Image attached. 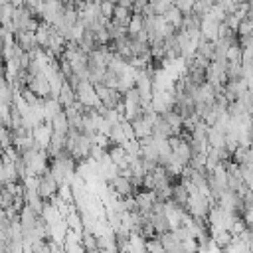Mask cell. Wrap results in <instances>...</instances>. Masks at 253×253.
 <instances>
[{
	"instance_id": "obj_1",
	"label": "cell",
	"mask_w": 253,
	"mask_h": 253,
	"mask_svg": "<svg viewBox=\"0 0 253 253\" xmlns=\"http://www.w3.org/2000/svg\"><path fill=\"white\" fill-rule=\"evenodd\" d=\"M75 101L85 109H99L101 107V101H99V97L95 93V87L87 79L79 81V87L75 89Z\"/></svg>"
},
{
	"instance_id": "obj_29",
	"label": "cell",
	"mask_w": 253,
	"mask_h": 253,
	"mask_svg": "<svg viewBox=\"0 0 253 253\" xmlns=\"http://www.w3.org/2000/svg\"><path fill=\"white\" fill-rule=\"evenodd\" d=\"M10 107L12 105H4L0 103V125L10 128Z\"/></svg>"
},
{
	"instance_id": "obj_26",
	"label": "cell",
	"mask_w": 253,
	"mask_h": 253,
	"mask_svg": "<svg viewBox=\"0 0 253 253\" xmlns=\"http://www.w3.org/2000/svg\"><path fill=\"white\" fill-rule=\"evenodd\" d=\"M81 243H83V249H85V251L97 249V235H93V233H89V231H83Z\"/></svg>"
},
{
	"instance_id": "obj_24",
	"label": "cell",
	"mask_w": 253,
	"mask_h": 253,
	"mask_svg": "<svg viewBox=\"0 0 253 253\" xmlns=\"http://www.w3.org/2000/svg\"><path fill=\"white\" fill-rule=\"evenodd\" d=\"M225 61H235V63H241V45H239V43H233V45H229V47H227Z\"/></svg>"
},
{
	"instance_id": "obj_30",
	"label": "cell",
	"mask_w": 253,
	"mask_h": 253,
	"mask_svg": "<svg viewBox=\"0 0 253 253\" xmlns=\"http://www.w3.org/2000/svg\"><path fill=\"white\" fill-rule=\"evenodd\" d=\"M154 188H156V180H154L152 172H146V174L142 176V190H148V192H152Z\"/></svg>"
},
{
	"instance_id": "obj_33",
	"label": "cell",
	"mask_w": 253,
	"mask_h": 253,
	"mask_svg": "<svg viewBox=\"0 0 253 253\" xmlns=\"http://www.w3.org/2000/svg\"><path fill=\"white\" fill-rule=\"evenodd\" d=\"M8 223H10V219L6 217V211H4V210H0V229H6V227H8Z\"/></svg>"
},
{
	"instance_id": "obj_27",
	"label": "cell",
	"mask_w": 253,
	"mask_h": 253,
	"mask_svg": "<svg viewBox=\"0 0 253 253\" xmlns=\"http://www.w3.org/2000/svg\"><path fill=\"white\" fill-rule=\"evenodd\" d=\"M113 10H115V2H111V0H103V2L99 4V12H101V16L107 18V20L113 18Z\"/></svg>"
},
{
	"instance_id": "obj_2",
	"label": "cell",
	"mask_w": 253,
	"mask_h": 253,
	"mask_svg": "<svg viewBox=\"0 0 253 253\" xmlns=\"http://www.w3.org/2000/svg\"><path fill=\"white\" fill-rule=\"evenodd\" d=\"M57 188H59V184H57L55 178L49 174V170L38 176V194H40V198H42L43 202H45V200H51V198L57 194Z\"/></svg>"
},
{
	"instance_id": "obj_13",
	"label": "cell",
	"mask_w": 253,
	"mask_h": 253,
	"mask_svg": "<svg viewBox=\"0 0 253 253\" xmlns=\"http://www.w3.org/2000/svg\"><path fill=\"white\" fill-rule=\"evenodd\" d=\"M57 101H59L61 109H67V107H71V105L75 103V91L71 89V85H69L67 81L61 85V89H59V95H57Z\"/></svg>"
},
{
	"instance_id": "obj_39",
	"label": "cell",
	"mask_w": 253,
	"mask_h": 253,
	"mask_svg": "<svg viewBox=\"0 0 253 253\" xmlns=\"http://www.w3.org/2000/svg\"><path fill=\"white\" fill-rule=\"evenodd\" d=\"M0 126H2V125H0Z\"/></svg>"
},
{
	"instance_id": "obj_5",
	"label": "cell",
	"mask_w": 253,
	"mask_h": 253,
	"mask_svg": "<svg viewBox=\"0 0 253 253\" xmlns=\"http://www.w3.org/2000/svg\"><path fill=\"white\" fill-rule=\"evenodd\" d=\"M119 198H130L134 196V190H132V184H130V178L123 176V174H117L109 184H107Z\"/></svg>"
},
{
	"instance_id": "obj_35",
	"label": "cell",
	"mask_w": 253,
	"mask_h": 253,
	"mask_svg": "<svg viewBox=\"0 0 253 253\" xmlns=\"http://www.w3.org/2000/svg\"><path fill=\"white\" fill-rule=\"evenodd\" d=\"M247 20L253 22V4H249V10H247Z\"/></svg>"
},
{
	"instance_id": "obj_4",
	"label": "cell",
	"mask_w": 253,
	"mask_h": 253,
	"mask_svg": "<svg viewBox=\"0 0 253 253\" xmlns=\"http://www.w3.org/2000/svg\"><path fill=\"white\" fill-rule=\"evenodd\" d=\"M26 87L40 99H45L49 97V83H47V77L43 73H38V75H30Z\"/></svg>"
},
{
	"instance_id": "obj_34",
	"label": "cell",
	"mask_w": 253,
	"mask_h": 253,
	"mask_svg": "<svg viewBox=\"0 0 253 253\" xmlns=\"http://www.w3.org/2000/svg\"><path fill=\"white\" fill-rule=\"evenodd\" d=\"M117 6L126 8V10H132V0H117Z\"/></svg>"
},
{
	"instance_id": "obj_18",
	"label": "cell",
	"mask_w": 253,
	"mask_h": 253,
	"mask_svg": "<svg viewBox=\"0 0 253 253\" xmlns=\"http://www.w3.org/2000/svg\"><path fill=\"white\" fill-rule=\"evenodd\" d=\"M196 55H202L208 61H213V42H208L200 36L198 40V47H196Z\"/></svg>"
},
{
	"instance_id": "obj_3",
	"label": "cell",
	"mask_w": 253,
	"mask_h": 253,
	"mask_svg": "<svg viewBox=\"0 0 253 253\" xmlns=\"http://www.w3.org/2000/svg\"><path fill=\"white\" fill-rule=\"evenodd\" d=\"M51 136H53V128H51L49 121H43V123H40L38 126L32 128V138H34L36 146L42 148V150H47Z\"/></svg>"
},
{
	"instance_id": "obj_7",
	"label": "cell",
	"mask_w": 253,
	"mask_h": 253,
	"mask_svg": "<svg viewBox=\"0 0 253 253\" xmlns=\"http://www.w3.org/2000/svg\"><path fill=\"white\" fill-rule=\"evenodd\" d=\"M130 126H132L134 138H138V140H142V138H146V136L152 134V123L146 121L144 117H138V119L130 121Z\"/></svg>"
},
{
	"instance_id": "obj_10",
	"label": "cell",
	"mask_w": 253,
	"mask_h": 253,
	"mask_svg": "<svg viewBox=\"0 0 253 253\" xmlns=\"http://www.w3.org/2000/svg\"><path fill=\"white\" fill-rule=\"evenodd\" d=\"M152 136L154 138H170V136H174V130L170 128V125L158 115V119L152 123Z\"/></svg>"
},
{
	"instance_id": "obj_19",
	"label": "cell",
	"mask_w": 253,
	"mask_h": 253,
	"mask_svg": "<svg viewBox=\"0 0 253 253\" xmlns=\"http://www.w3.org/2000/svg\"><path fill=\"white\" fill-rule=\"evenodd\" d=\"M42 109H43V117H45V121H49L57 111H61V105H59L57 99L45 97V99H42Z\"/></svg>"
},
{
	"instance_id": "obj_20",
	"label": "cell",
	"mask_w": 253,
	"mask_h": 253,
	"mask_svg": "<svg viewBox=\"0 0 253 253\" xmlns=\"http://www.w3.org/2000/svg\"><path fill=\"white\" fill-rule=\"evenodd\" d=\"M107 138H109L111 146H113V144H121V146H123V144L126 142V136H125L123 125H121V123L113 125V126H111V130H109V134H107Z\"/></svg>"
},
{
	"instance_id": "obj_28",
	"label": "cell",
	"mask_w": 253,
	"mask_h": 253,
	"mask_svg": "<svg viewBox=\"0 0 253 253\" xmlns=\"http://www.w3.org/2000/svg\"><path fill=\"white\" fill-rule=\"evenodd\" d=\"M172 4L184 14V16H188V14H192V6H194V0H172Z\"/></svg>"
},
{
	"instance_id": "obj_12",
	"label": "cell",
	"mask_w": 253,
	"mask_h": 253,
	"mask_svg": "<svg viewBox=\"0 0 253 253\" xmlns=\"http://www.w3.org/2000/svg\"><path fill=\"white\" fill-rule=\"evenodd\" d=\"M42 219L47 223V225H53V223H57V221H61L63 219V215L59 213V210L49 202V204H43V208H42Z\"/></svg>"
},
{
	"instance_id": "obj_23",
	"label": "cell",
	"mask_w": 253,
	"mask_h": 253,
	"mask_svg": "<svg viewBox=\"0 0 253 253\" xmlns=\"http://www.w3.org/2000/svg\"><path fill=\"white\" fill-rule=\"evenodd\" d=\"M119 79H121V75H119V73H115V71L107 69V71H105V75H103V81H101V83H103L105 87H109V89H117Z\"/></svg>"
},
{
	"instance_id": "obj_31",
	"label": "cell",
	"mask_w": 253,
	"mask_h": 253,
	"mask_svg": "<svg viewBox=\"0 0 253 253\" xmlns=\"http://www.w3.org/2000/svg\"><path fill=\"white\" fill-rule=\"evenodd\" d=\"M239 22H241V20H239L235 14H225V20H223V24H225V26H227L231 32H237V26H239Z\"/></svg>"
},
{
	"instance_id": "obj_22",
	"label": "cell",
	"mask_w": 253,
	"mask_h": 253,
	"mask_svg": "<svg viewBox=\"0 0 253 253\" xmlns=\"http://www.w3.org/2000/svg\"><path fill=\"white\" fill-rule=\"evenodd\" d=\"M123 148H125V152H126L128 156H132V158H140V142H138V138L126 140V142L123 144Z\"/></svg>"
},
{
	"instance_id": "obj_37",
	"label": "cell",
	"mask_w": 253,
	"mask_h": 253,
	"mask_svg": "<svg viewBox=\"0 0 253 253\" xmlns=\"http://www.w3.org/2000/svg\"><path fill=\"white\" fill-rule=\"evenodd\" d=\"M111 2H115V4H117V0H111Z\"/></svg>"
},
{
	"instance_id": "obj_8",
	"label": "cell",
	"mask_w": 253,
	"mask_h": 253,
	"mask_svg": "<svg viewBox=\"0 0 253 253\" xmlns=\"http://www.w3.org/2000/svg\"><path fill=\"white\" fill-rule=\"evenodd\" d=\"M158 239H160V243H162V247H164L166 253H182V241L172 231L158 235Z\"/></svg>"
},
{
	"instance_id": "obj_14",
	"label": "cell",
	"mask_w": 253,
	"mask_h": 253,
	"mask_svg": "<svg viewBox=\"0 0 253 253\" xmlns=\"http://www.w3.org/2000/svg\"><path fill=\"white\" fill-rule=\"evenodd\" d=\"M162 18H164V22L166 24H170V26H174L176 30H180V26H182V20H184V14L172 4L164 14H162Z\"/></svg>"
},
{
	"instance_id": "obj_17",
	"label": "cell",
	"mask_w": 253,
	"mask_h": 253,
	"mask_svg": "<svg viewBox=\"0 0 253 253\" xmlns=\"http://www.w3.org/2000/svg\"><path fill=\"white\" fill-rule=\"evenodd\" d=\"M130 16H132V12H130V10L121 8V6H117V4H115V10H113V18H111V22H115L117 26L126 28V26H128V22H130Z\"/></svg>"
},
{
	"instance_id": "obj_11",
	"label": "cell",
	"mask_w": 253,
	"mask_h": 253,
	"mask_svg": "<svg viewBox=\"0 0 253 253\" xmlns=\"http://www.w3.org/2000/svg\"><path fill=\"white\" fill-rule=\"evenodd\" d=\"M208 146L210 148H225V132L215 126H208Z\"/></svg>"
},
{
	"instance_id": "obj_38",
	"label": "cell",
	"mask_w": 253,
	"mask_h": 253,
	"mask_svg": "<svg viewBox=\"0 0 253 253\" xmlns=\"http://www.w3.org/2000/svg\"><path fill=\"white\" fill-rule=\"evenodd\" d=\"M0 28H2V24H0Z\"/></svg>"
},
{
	"instance_id": "obj_16",
	"label": "cell",
	"mask_w": 253,
	"mask_h": 253,
	"mask_svg": "<svg viewBox=\"0 0 253 253\" xmlns=\"http://www.w3.org/2000/svg\"><path fill=\"white\" fill-rule=\"evenodd\" d=\"M170 200H172L174 204L186 208V202H188V190H186V186H184L182 182L172 184V196H170Z\"/></svg>"
},
{
	"instance_id": "obj_15",
	"label": "cell",
	"mask_w": 253,
	"mask_h": 253,
	"mask_svg": "<svg viewBox=\"0 0 253 253\" xmlns=\"http://www.w3.org/2000/svg\"><path fill=\"white\" fill-rule=\"evenodd\" d=\"M144 30V16L142 14H132L130 16V22H128V26H126V36L132 40V38H136V34H140Z\"/></svg>"
},
{
	"instance_id": "obj_32",
	"label": "cell",
	"mask_w": 253,
	"mask_h": 253,
	"mask_svg": "<svg viewBox=\"0 0 253 253\" xmlns=\"http://www.w3.org/2000/svg\"><path fill=\"white\" fill-rule=\"evenodd\" d=\"M144 6H146V0H132V14H142V10H144Z\"/></svg>"
},
{
	"instance_id": "obj_25",
	"label": "cell",
	"mask_w": 253,
	"mask_h": 253,
	"mask_svg": "<svg viewBox=\"0 0 253 253\" xmlns=\"http://www.w3.org/2000/svg\"><path fill=\"white\" fill-rule=\"evenodd\" d=\"M12 140H14L12 130L8 126H0V146H2V150L8 148V146H12Z\"/></svg>"
},
{
	"instance_id": "obj_9",
	"label": "cell",
	"mask_w": 253,
	"mask_h": 253,
	"mask_svg": "<svg viewBox=\"0 0 253 253\" xmlns=\"http://www.w3.org/2000/svg\"><path fill=\"white\" fill-rule=\"evenodd\" d=\"M49 123H51V128H53L55 134L67 136V132H69V123H67V117H65V111H63V109L57 111V113L49 119Z\"/></svg>"
},
{
	"instance_id": "obj_36",
	"label": "cell",
	"mask_w": 253,
	"mask_h": 253,
	"mask_svg": "<svg viewBox=\"0 0 253 253\" xmlns=\"http://www.w3.org/2000/svg\"><path fill=\"white\" fill-rule=\"evenodd\" d=\"M91 2H95V4H101V2H103V0H91Z\"/></svg>"
},
{
	"instance_id": "obj_21",
	"label": "cell",
	"mask_w": 253,
	"mask_h": 253,
	"mask_svg": "<svg viewBox=\"0 0 253 253\" xmlns=\"http://www.w3.org/2000/svg\"><path fill=\"white\" fill-rule=\"evenodd\" d=\"M49 34H51V26L45 24V22H40V26H38V30H36V40H38L40 47H45V45H47Z\"/></svg>"
},
{
	"instance_id": "obj_6",
	"label": "cell",
	"mask_w": 253,
	"mask_h": 253,
	"mask_svg": "<svg viewBox=\"0 0 253 253\" xmlns=\"http://www.w3.org/2000/svg\"><path fill=\"white\" fill-rule=\"evenodd\" d=\"M14 40H16V45L22 51H26V53H32V51L40 49V43H38L34 32H16L14 34Z\"/></svg>"
}]
</instances>
